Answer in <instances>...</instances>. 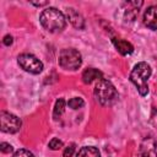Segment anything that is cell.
Returning a JSON list of instances; mask_svg holds the SVG:
<instances>
[{
  "label": "cell",
  "mask_w": 157,
  "mask_h": 157,
  "mask_svg": "<svg viewBox=\"0 0 157 157\" xmlns=\"http://www.w3.org/2000/svg\"><path fill=\"white\" fill-rule=\"evenodd\" d=\"M39 22L44 29L55 33L61 32L66 26V18L61 11L55 7H47L39 16Z\"/></svg>",
  "instance_id": "1"
},
{
  "label": "cell",
  "mask_w": 157,
  "mask_h": 157,
  "mask_svg": "<svg viewBox=\"0 0 157 157\" xmlns=\"http://www.w3.org/2000/svg\"><path fill=\"white\" fill-rule=\"evenodd\" d=\"M151 72H152L151 66L145 61L137 63L130 72V81L136 86V88L141 96H146L148 93L147 81L151 76Z\"/></svg>",
  "instance_id": "2"
},
{
  "label": "cell",
  "mask_w": 157,
  "mask_h": 157,
  "mask_svg": "<svg viewBox=\"0 0 157 157\" xmlns=\"http://www.w3.org/2000/svg\"><path fill=\"white\" fill-rule=\"evenodd\" d=\"M94 96L102 105H109L118 98V92L109 80L102 77L96 83Z\"/></svg>",
  "instance_id": "3"
},
{
  "label": "cell",
  "mask_w": 157,
  "mask_h": 157,
  "mask_svg": "<svg viewBox=\"0 0 157 157\" xmlns=\"http://www.w3.org/2000/svg\"><path fill=\"white\" fill-rule=\"evenodd\" d=\"M82 64L81 53L74 48H65L59 54V65L65 70H77Z\"/></svg>",
  "instance_id": "4"
},
{
  "label": "cell",
  "mask_w": 157,
  "mask_h": 157,
  "mask_svg": "<svg viewBox=\"0 0 157 157\" xmlns=\"http://www.w3.org/2000/svg\"><path fill=\"white\" fill-rule=\"evenodd\" d=\"M17 63L25 71L33 75H37L43 70V63L33 54H28V53L20 54L17 56Z\"/></svg>",
  "instance_id": "5"
},
{
  "label": "cell",
  "mask_w": 157,
  "mask_h": 157,
  "mask_svg": "<svg viewBox=\"0 0 157 157\" xmlns=\"http://www.w3.org/2000/svg\"><path fill=\"white\" fill-rule=\"evenodd\" d=\"M22 121L15 114L7 113V112H1L0 113V126L1 131L7 132V134H15L21 129Z\"/></svg>",
  "instance_id": "6"
},
{
  "label": "cell",
  "mask_w": 157,
  "mask_h": 157,
  "mask_svg": "<svg viewBox=\"0 0 157 157\" xmlns=\"http://www.w3.org/2000/svg\"><path fill=\"white\" fill-rule=\"evenodd\" d=\"M142 1H128L124 2V20L125 21H134L139 13V7L142 5Z\"/></svg>",
  "instance_id": "7"
},
{
  "label": "cell",
  "mask_w": 157,
  "mask_h": 157,
  "mask_svg": "<svg viewBox=\"0 0 157 157\" xmlns=\"http://www.w3.org/2000/svg\"><path fill=\"white\" fill-rule=\"evenodd\" d=\"M139 157H157L156 142L153 139H146L140 146Z\"/></svg>",
  "instance_id": "8"
},
{
  "label": "cell",
  "mask_w": 157,
  "mask_h": 157,
  "mask_svg": "<svg viewBox=\"0 0 157 157\" xmlns=\"http://www.w3.org/2000/svg\"><path fill=\"white\" fill-rule=\"evenodd\" d=\"M66 16H67L69 22L75 28H78V29H83L85 28V20H83L82 15L78 11H76L72 7H69V9H66Z\"/></svg>",
  "instance_id": "9"
},
{
  "label": "cell",
  "mask_w": 157,
  "mask_h": 157,
  "mask_svg": "<svg viewBox=\"0 0 157 157\" xmlns=\"http://www.w3.org/2000/svg\"><path fill=\"white\" fill-rule=\"evenodd\" d=\"M144 23L151 29H157V5L147 7L144 13Z\"/></svg>",
  "instance_id": "10"
},
{
  "label": "cell",
  "mask_w": 157,
  "mask_h": 157,
  "mask_svg": "<svg viewBox=\"0 0 157 157\" xmlns=\"http://www.w3.org/2000/svg\"><path fill=\"white\" fill-rule=\"evenodd\" d=\"M112 42H113L114 47L117 48V50H118L121 55H128V54H131V53L134 52L132 44H131L130 42L125 40V39L113 37V38H112Z\"/></svg>",
  "instance_id": "11"
},
{
  "label": "cell",
  "mask_w": 157,
  "mask_h": 157,
  "mask_svg": "<svg viewBox=\"0 0 157 157\" xmlns=\"http://www.w3.org/2000/svg\"><path fill=\"white\" fill-rule=\"evenodd\" d=\"M103 77V74L98 70V69H94V67H90V69H86L82 74V81L85 83H91L93 81H98Z\"/></svg>",
  "instance_id": "12"
},
{
  "label": "cell",
  "mask_w": 157,
  "mask_h": 157,
  "mask_svg": "<svg viewBox=\"0 0 157 157\" xmlns=\"http://www.w3.org/2000/svg\"><path fill=\"white\" fill-rule=\"evenodd\" d=\"M76 157H101V152L94 146H83L78 150Z\"/></svg>",
  "instance_id": "13"
},
{
  "label": "cell",
  "mask_w": 157,
  "mask_h": 157,
  "mask_svg": "<svg viewBox=\"0 0 157 157\" xmlns=\"http://www.w3.org/2000/svg\"><path fill=\"white\" fill-rule=\"evenodd\" d=\"M65 110V101L64 98H59L56 102H55V105H54V110H53V115H54V119H58Z\"/></svg>",
  "instance_id": "14"
},
{
  "label": "cell",
  "mask_w": 157,
  "mask_h": 157,
  "mask_svg": "<svg viewBox=\"0 0 157 157\" xmlns=\"http://www.w3.org/2000/svg\"><path fill=\"white\" fill-rule=\"evenodd\" d=\"M67 104H69V107L72 108V109H80V108L83 107L85 102H83V99H82L81 97H74V98L69 99Z\"/></svg>",
  "instance_id": "15"
},
{
  "label": "cell",
  "mask_w": 157,
  "mask_h": 157,
  "mask_svg": "<svg viewBox=\"0 0 157 157\" xmlns=\"http://www.w3.org/2000/svg\"><path fill=\"white\" fill-rule=\"evenodd\" d=\"M63 141L61 140H59V139H56V137H54V139H52L50 141H49V144H48V146H49V148L50 150H53V151H56V150H60L61 147H63Z\"/></svg>",
  "instance_id": "16"
},
{
  "label": "cell",
  "mask_w": 157,
  "mask_h": 157,
  "mask_svg": "<svg viewBox=\"0 0 157 157\" xmlns=\"http://www.w3.org/2000/svg\"><path fill=\"white\" fill-rule=\"evenodd\" d=\"M12 157H34V155H33L29 150L20 148V150H17V151L12 155Z\"/></svg>",
  "instance_id": "17"
},
{
  "label": "cell",
  "mask_w": 157,
  "mask_h": 157,
  "mask_svg": "<svg viewBox=\"0 0 157 157\" xmlns=\"http://www.w3.org/2000/svg\"><path fill=\"white\" fill-rule=\"evenodd\" d=\"M74 152H75V144H71L67 147H65V150L63 152V157H72Z\"/></svg>",
  "instance_id": "18"
},
{
  "label": "cell",
  "mask_w": 157,
  "mask_h": 157,
  "mask_svg": "<svg viewBox=\"0 0 157 157\" xmlns=\"http://www.w3.org/2000/svg\"><path fill=\"white\" fill-rule=\"evenodd\" d=\"M0 150H1V152H4V153H10V152H12V146L10 145V144H7V142H1L0 144Z\"/></svg>",
  "instance_id": "19"
},
{
  "label": "cell",
  "mask_w": 157,
  "mask_h": 157,
  "mask_svg": "<svg viewBox=\"0 0 157 157\" xmlns=\"http://www.w3.org/2000/svg\"><path fill=\"white\" fill-rule=\"evenodd\" d=\"M2 42H4V44L5 45H11L12 44V42H13V39H12V37L10 36V34H6L5 37H4V39H2Z\"/></svg>",
  "instance_id": "20"
},
{
  "label": "cell",
  "mask_w": 157,
  "mask_h": 157,
  "mask_svg": "<svg viewBox=\"0 0 157 157\" xmlns=\"http://www.w3.org/2000/svg\"><path fill=\"white\" fill-rule=\"evenodd\" d=\"M49 2L48 1H43V2H32V5H34V6H45V5H48Z\"/></svg>",
  "instance_id": "21"
}]
</instances>
